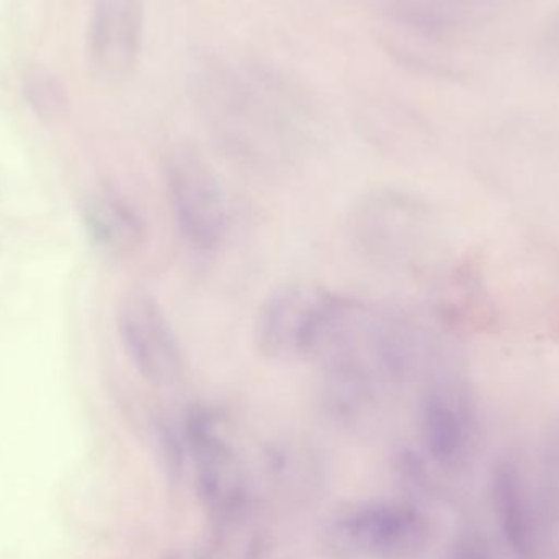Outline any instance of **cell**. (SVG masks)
Masks as SVG:
<instances>
[{
    "label": "cell",
    "mask_w": 559,
    "mask_h": 559,
    "mask_svg": "<svg viewBox=\"0 0 559 559\" xmlns=\"http://www.w3.org/2000/svg\"><path fill=\"white\" fill-rule=\"evenodd\" d=\"M163 179L174 226L187 248L212 254L225 241L228 199L209 160L190 144H174L163 163Z\"/></svg>",
    "instance_id": "obj_3"
},
{
    "label": "cell",
    "mask_w": 559,
    "mask_h": 559,
    "mask_svg": "<svg viewBox=\"0 0 559 559\" xmlns=\"http://www.w3.org/2000/svg\"><path fill=\"white\" fill-rule=\"evenodd\" d=\"M347 231L352 248L367 264L386 272L404 271L426 248L429 213L403 190H371L352 209Z\"/></svg>",
    "instance_id": "obj_2"
},
{
    "label": "cell",
    "mask_w": 559,
    "mask_h": 559,
    "mask_svg": "<svg viewBox=\"0 0 559 559\" xmlns=\"http://www.w3.org/2000/svg\"><path fill=\"white\" fill-rule=\"evenodd\" d=\"M335 298L337 293L316 283L280 286L255 316V347L282 364L311 360Z\"/></svg>",
    "instance_id": "obj_6"
},
{
    "label": "cell",
    "mask_w": 559,
    "mask_h": 559,
    "mask_svg": "<svg viewBox=\"0 0 559 559\" xmlns=\"http://www.w3.org/2000/svg\"><path fill=\"white\" fill-rule=\"evenodd\" d=\"M331 537L344 550L373 559H417L432 544V521L407 499H371L338 511Z\"/></svg>",
    "instance_id": "obj_4"
},
{
    "label": "cell",
    "mask_w": 559,
    "mask_h": 559,
    "mask_svg": "<svg viewBox=\"0 0 559 559\" xmlns=\"http://www.w3.org/2000/svg\"><path fill=\"white\" fill-rule=\"evenodd\" d=\"M420 452L447 475L468 472L481 443V420L473 394L453 378L427 384L419 403Z\"/></svg>",
    "instance_id": "obj_5"
},
{
    "label": "cell",
    "mask_w": 559,
    "mask_h": 559,
    "mask_svg": "<svg viewBox=\"0 0 559 559\" xmlns=\"http://www.w3.org/2000/svg\"><path fill=\"white\" fill-rule=\"evenodd\" d=\"M144 0H94L88 16L87 64L105 85H120L136 71L143 51Z\"/></svg>",
    "instance_id": "obj_9"
},
{
    "label": "cell",
    "mask_w": 559,
    "mask_h": 559,
    "mask_svg": "<svg viewBox=\"0 0 559 559\" xmlns=\"http://www.w3.org/2000/svg\"><path fill=\"white\" fill-rule=\"evenodd\" d=\"M189 94L210 140L233 163L277 173L305 159L319 118L305 85L255 58L202 51L190 62Z\"/></svg>",
    "instance_id": "obj_1"
},
{
    "label": "cell",
    "mask_w": 559,
    "mask_h": 559,
    "mask_svg": "<svg viewBox=\"0 0 559 559\" xmlns=\"http://www.w3.org/2000/svg\"><path fill=\"white\" fill-rule=\"evenodd\" d=\"M121 348L134 370L153 386H173L183 374L182 345L163 306L151 293H128L117 311Z\"/></svg>",
    "instance_id": "obj_7"
},
{
    "label": "cell",
    "mask_w": 559,
    "mask_h": 559,
    "mask_svg": "<svg viewBox=\"0 0 559 559\" xmlns=\"http://www.w3.org/2000/svg\"><path fill=\"white\" fill-rule=\"evenodd\" d=\"M492 512L512 559H551L550 532L540 488L515 459H502L491 473Z\"/></svg>",
    "instance_id": "obj_8"
},
{
    "label": "cell",
    "mask_w": 559,
    "mask_h": 559,
    "mask_svg": "<svg viewBox=\"0 0 559 559\" xmlns=\"http://www.w3.org/2000/svg\"><path fill=\"white\" fill-rule=\"evenodd\" d=\"M82 225L88 241L111 259L136 254L146 241V223L120 193L95 190L81 205Z\"/></svg>",
    "instance_id": "obj_10"
},
{
    "label": "cell",
    "mask_w": 559,
    "mask_h": 559,
    "mask_svg": "<svg viewBox=\"0 0 559 559\" xmlns=\"http://www.w3.org/2000/svg\"><path fill=\"white\" fill-rule=\"evenodd\" d=\"M442 559H496L489 542L478 531H463L447 548Z\"/></svg>",
    "instance_id": "obj_13"
},
{
    "label": "cell",
    "mask_w": 559,
    "mask_h": 559,
    "mask_svg": "<svg viewBox=\"0 0 559 559\" xmlns=\"http://www.w3.org/2000/svg\"><path fill=\"white\" fill-rule=\"evenodd\" d=\"M23 97L28 107L43 120H56L68 108L64 85L46 69H33L23 78Z\"/></svg>",
    "instance_id": "obj_12"
},
{
    "label": "cell",
    "mask_w": 559,
    "mask_h": 559,
    "mask_svg": "<svg viewBox=\"0 0 559 559\" xmlns=\"http://www.w3.org/2000/svg\"><path fill=\"white\" fill-rule=\"evenodd\" d=\"M554 557L559 554V416L548 427L544 440L538 478Z\"/></svg>",
    "instance_id": "obj_11"
}]
</instances>
